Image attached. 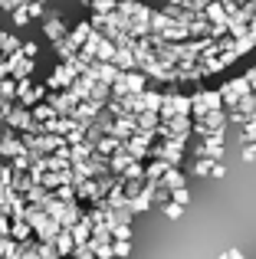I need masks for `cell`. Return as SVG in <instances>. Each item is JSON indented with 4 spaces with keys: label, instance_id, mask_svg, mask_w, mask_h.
<instances>
[{
    "label": "cell",
    "instance_id": "14",
    "mask_svg": "<svg viewBox=\"0 0 256 259\" xmlns=\"http://www.w3.org/2000/svg\"><path fill=\"white\" fill-rule=\"evenodd\" d=\"M171 200H174V203H181V207H187V203H191V190H187V187H184V190H174Z\"/></svg>",
    "mask_w": 256,
    "mask_h": 259
},
{
    "label": "cell",
    "instance_id": "20",
    "mask_svg": "<svg viewBox=\"0 0 256 259\" xmlns=\"http://www.w3.org/2000/svg\"><path fill=\"white\" fill-rule=\"evenodd\" d=\"M0 10H7V13H13V7H10V0H0Z\"/></svg>",
    "mask_w": 256,
    "mask_h": 259
},
{
    "label": "cell",
    "instance_id": "15",
    "mask_svg": "<svg viewBox=\"0 0 256 259\" xmlns=\"http://www.w3.org/2000/svg\"><path fill=\"white\" fill-rule=\"evenodd\" d=\"M0 184H7V187L13 184V167L4 164V161H0Z\"/></svg>",
    "mask_w": 256,
    "mask_h": 259
},
{
    "label": "cell",
    "instance_id": "23",
    "mask_svg": "<svg viewBox=\"0 0 256 259\" xmlns=\"http://www.w3.org/2000/svg\"><path fill=\"white\" fill-rule=\"evenodd\" d=\"M7 138V132H4V125H0V141H4Z\"/></svg>",
    "mask_w": 256,
    "mask_h": 259
},
{
    "label": "cell",
    "instance_id": "2",
    "mask_svg": "<svg viewBox=\"0 0 256 259\" xmlns=\"http://www.w3.org/2000/svg\"><path fill=\"white\" fill-rule=\"evenodd\" d=\"M43 36L50 39L53 46L56 43H63L66 36H69V30H66V23H63V17H59L56 10H50V17H46V23H43Z\"/></svg>",
    "mask_w": 256,
    "mask_h": 259
},
{
    "label": "cell",
    "instance_id": "13",
    "mask_svg": "<svg viewBox=\"0 0 256 259\" xmlns=\"http://www.w3.org/2000/svg\"><path fill=\"white\" fill-rule=\"evenodd\" d=\"M26 7H30V17H33V20H36V17H50V10H46L43 0H30Z\"/></svg>",
    "mask_w": 256,
    "mask_h": 259
},
{
    "label": "cell",
    "instance_id": "21",
    "mask_svg": "<svg viewBox=\"0 0 256 259\" xmlns=\"http://www.w3.org/2000/svg\"><path fill=\"white\" fill-rule=\"evenodd\" d=\"M79 4H82V7H96L99 0H79Z\"/></svg>",
    "mask_w": 256,
    "mask_h": 259
},
{
    "label": "cell",
    "instance_id": "12",
    "mask_svg": "<svg viewBox=\"0 0 256 259\" xmlns=\"http://www.w3.org/2000/svg\"><path fill=\"white\" fill-rule=\"evenodd\" d=\"M10 20H13V26H26V23L33 20V17H30V7H26V4H23V7H17V10L10 13Z\"/></svg>",
    "mask_w": 256,
    "mask_h": 259
},
{
    "label": "cell",
    "instance_id": "16",
    "mask_svg": "<svg viewBox=\"0 0 256 259\" xmlns=\"http://www.w3.org/2000/svg\"><path fill=\"white\" fill-rule=\"evenodd\" d=\"M72 259H96V249H92V246H76Z\"/></svg>",
    "mask_w": 256,
    "mask_h": 259
},
{
    "label": "cell",
    "instance_id": "3",
    "mask_svg": "<svg viewBox=\"0 0 256 259\" xmlns=\"http://www.w3.org/2000/svg\"><path fill=\"white\" fill-rule=\"evenodd\" d=\"M72 82H76V76L69 72V66H63V63H59L56 69L50 72V79H46V89H50V92H69Z\"/></svg>",
    "mask_w": 256,
    "mask_h": 259
},
{
    "label": "cell",
    "instance_id": "18",
    "mask_svg": "<svg viewBox=\"0 0 256 259\" xmlns=\"http://www.w3.org/2000/svg\"><path fill=\"white\" fill-rule=\"evenodd\" d=\"M20 53H23V56H26V59H36V53H39V46H36V43H23V50H20Z\"/></svg>",
    "mask_w": 256,
    "mask_h": 259
},
{
    "label": "cell",
    "instance_id": "22",
    "mask_svg": "<svg viewBox=\"0 0 256 259\" xmlns=\"http://www.w3.org/2000/svg\"><path fill=\"white\" fill-rule=\"evenodd\" d=\"M43 259H63V256H59V253H50V256H43Z\"/></svg>",
    "mask_w": 256,
    "mask_h": 259
},
{
    "label": "cell",
    "instance_id": "6",
    "mask_svg": "<svg viewBox=\"0 0 256 259\" xmlns=\"http://www.w3.org/2000/svg\"><path fill=\"white\" fill-rule=\"evenodd\" d=\"M20 50H23V39H20L17 33L0 30V53H4V56H17Z\"/></svg>",
    "mask_w": 256,
    "mask_h": 259
},
{
    "label": "cell",
    "instance_id": "10",
    "mask_svg": "<svg viewBox=\"0 0 256 259\" xmlns=\"http://www.w3.org/2000/svg\"><path fill=\"white\" fill-rule=\"evenodd\" d=\"M13 240H17V243H30V240H36V233H33V227H30V223H26V220H13Z\"/></svg>",
    "mask_w": 256,
    "mask_h": 259
},
{
    "label": "cell",
    "instance_id": "11",
    "mask_svg": "<svg viewBox=\"0 0 256 259\" xmlns=\"http://www.w3.org/2000/svg\"><path fill=\"white\" fill-rule=\"evenodd\" d=\"M161 187H167L174 194V190H184V171L181 167H171V171L164 174V181H161Z\"/></svg>",
    "mask_w": 256,
    "mask_h": 259
},
{
    "label": "cell",
    "instance_id": "9",
    "mask_svg": "<svg viewBox=\"0 0 256 259\" xmlns=\"http://www.w3.org/2000/svg\"><path fill=\"white\" fill-rule=\"evenodd\" d=\"M53 249H56L59 256H72V253H76V240H72L69 230H63V233L53 240Z\"/></svg>",
    "mask_w": 256,
    "mask_h": 259
},
{
    "label": "cell",
    "instance_id": "17",
    "mask_svg": "<svg viewBox=\"0 0 256 259\" xmlns=\"http://www.w3.org/2000/svg\"><path fill=\"white\" fill-rule=\"evenodd\" d=\"M164 213L171 217V220H178V217L184 213V207H181V203H174V200H171V203H164Z\"/></svg>",
    "mask_w": 256,
    "mask_h": 259
},
{
    "label": "cell",
    "instance_id": "19",
    "mask_svg": "<svg viewBox=\"0 0 256 259\" xmlns=\"http://www.w3.org/2000/svg\"><path fill=\"white\" fill-rule=\"evenodd\" d=\"M132 253V243H115V259H125Z\"/></svg>",
    "mask_w": 256,
    "mask_h": 259
},
{
    "label": "cell",
    "instance_id": "7",
    "mask_svg": "<svg viewBox=\"0 0 256 259\" xmlns=\"http://www.w3.org/2000/svg\"><path fill=\"white\" fill-rule=\"evenodd\" d=\"M53 53H56V56H59V63H63V66H69V63H72V59H76V56H79V46H76V43H72V39H69V36H66V39H63V43H56V46H53Z\"/></svg>",
    "mask_w": 256,
    "mask_h": 259
},
{
    "label": "cell",
    "instance_id": "8",
    "mask_svg": "<svg viewBox=\"0 0 256 259\" xmlns=\"http://www.w3.org/2000/svg\"><path fill=\"white\" fill-rule=\"evenodd\" d=\"M135 164V158L128 151H118L115 158H109V174H118V177H125V171Z\"/></svg>",
    "mask_w": 256,
    "mask_h": 259
},
{
    "label": "cell",
    "instance_id": "5",
    "mask_svg": "<svg viewBox=\"0 0 256 259\" xmlns=\"http://www.w3.org/2000/svg\"><path fill=\"white\" fill-rule=\"evenodd\" d=\"M92 33H96V26H92V20H82V23H76V26L69 30V39H72V43L79 46V50H82V46L89 43V36H92Z\"/></svg>",
    "mask_w": 256,
    "mask_h": 259
},
{
    "label": "cell",
    "instance_id": "1",
    "mask_svg": "<svg viewBox=\"0 0 256 259\" xmlns=\"http://www.w3.org/2000/svg\"><path fill=\"white\" fill-rule=\"evenodd\" d=\"M53 105V112L59 115V118H72V112L79 108V99L72 92H50V99H46Z\"/></svg>",
    "mask_w": 256,
    "mask_h": 259
},
{
    "label": "cell",
    "instance_id": "24",
    "mask_svg": "<svg viewBox=\"0 0 256 259\" xmlns=\"http://www.w3.org/2000/svg\"><path fill=\"white\" fill-rule=\"evenodd\" d=\"M43 4H46V0H43Z\"/></svg>",
    "mask_w": 256,
    "mask_h": 259
},
{
    "label": "cell",
    "instance_id": "4",
    "mask_svg": "<svg viewBox=\"0 0 256 259\" xmlns=\"http://www.w3.org/2000/svg\"><path fill=\"white\" fill-rule=\"evenodd\" d=\"M69 233H72V240H76V246H89V243H92V236H96V230H92V223L82 217V220H79L76 227L69 230Z\"/></svg>",
    "mask_w": 256,
    "mask_h": 259
}]
</instances>
